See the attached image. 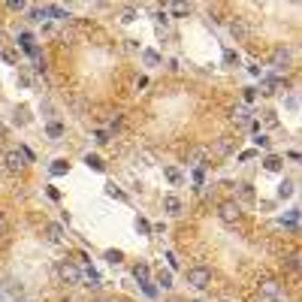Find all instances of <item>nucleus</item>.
<instances>
[{"instance_id":"obj_8","label":"nucleus","mask_w":302,"mask_h":302,"mask_svg":"<svg viewBox=\"0 0 302 302\" xmlns=\"http://www.w3.org/2000/svg\"><path fill=\"white\" fill-rule=\"evenodd\" d=\"M163 209H166L169 215H178V212H182V200H178V197H166V200H163Z\"/></svg>"},{"instance_id":"obj_1","label":"nucleus","mask_w":302,"mask_h":302,"mask_svg":"<svg viewBox=\"0 0 302 302\" xmlns=\"http://www.w3.org/2000/svg\"><path fill=\"white\" fill-rule=\"evenodd\" d=\"M27 160H30V151H27V148H12V151L3 154V166H6L9 172H24V169H27Z\"/></svg>"},{"instance_id":"obj_30","label":"nucleus","mask_w":302,"mask_h":302,"mask_svg":"<svg viewBox=\"0 0 302 302\" xmlns=\"http://www.w3.org/2000/svg\"><path fill=\"white\" fill-rule=\"evenodd\" d=\"M272 302H278V299H272Z\"/></svg>"},{"instance_id":"obj_25","label":"nucleus","mask_w":302,"mask_h":302,"mask_svg":"<svg viewBox=\"0 0 302 302\" xmlns=\"http://www.w3.org/2000/svg\"><path fill=\"white\" fill-rule=\"evenodd\" d=\"M136 230H139V233H151V224H148V221H142V218H139V221H136Z\"/></svg>"},{"instance_id":"obj_23","label":"nucleus","mask_w":302,"mask_h":302,"mask_svg":"<svg viewBox=\"0 0 302 302\" xmlns=\"http://www.w3.org/2000/svg\"><path fill=\"white\" fill-rule=\"evenodd\" d=\"M61 133H64V127H61V124H48V136H51V139H57Z\"/></svg>"},{"instance_id":"obj_3","label":"nucleus","mask_w":302,"mask_h":302,"mask_svg":"<svg viewBox=\"0 0 302 302\" xmlns=\"http://www.w3.org/2000/svg\"><path fill=\"white\" fill-rule=\"evenodd\" d=\"M218 218L227 224V227H236L242 221V206L239 203H221L218 206Z\"/></svg>"},{"instance_id":"obj_24","label":"nucleus","mask_w":302,"mask_h":302,"mask_svg":"<svg viewBox=\"0 0 302 302\" xmlns=\"http://www.w3.org/2000/svg\"><path fill=\"white\" fill-rule=\"evenodd\" d=\"M142 290H145V296H151V299L157 296V287H154L151 281H145V284H142Z\"/></svg>"},{"instance_id":"obj_19","label":"nucleus","mask_w":302,"mask_h":302,"mask_svg":"<svg viewBox=\"0 0 302 302\" xmlns=\"http://www.w3.org/2000/svg\"><path fill=\"white\" fill-rule=\"evenodd\" d=\"M85 163H88L91 169H97V172H103V160H100V157H94V154H88V160H85Z\"/></svg>"},{"instance_id":"obj_11","label":"nucleus","mask_w":302,"mask_h":302,"mask_svg":"<svg viewBox=\"0 0 302 302\" xmlns=\"http://www.w3.org/2000/svg\"><path fill=\"white\" fill-rule=\"evenodd\" d=\"M157 284H160L163 290H169V287H172V275H169L166 269H160V272H157Z\"/></svg>"},{"instance_id":"obj_29","label":"nucleus","mask_w":302,"mask_h":302,"mask_svg":"<svg viewBox=\"0 0 302 302\" xmlns=\"http://www.w3.org/2000/svg\"><path fill=\"white\" fill-rule=\"evenodd\" d=\"M194 302H209V299H194Z\"/></svg>"},{"instance_id":"obj_14","label":"nucleus","mask_w":302,"mask_h":302,"mask_svg":"<svg viewBox=\"0 0 302 302\" xmlns=\"http://www.w3.org/2000/svg\"><path fill=\"white\" fill-rule=\"evenodd\" d=\"M67 169H70V163H67V160H54V163H51V175H64Z\"/></svg>"},{"instance_id":"obj_28","label":"nucleus","mask_w":302,"mask_h":302,"mask_svg":"<svg viewBox=\"0 0 302 302\" xmlns=\"http://www.w3.org/2000/svg\"><path fill=\"white\" fill-rule=\"evenodd\" d=\"M254 142H257V145H260V148H269V139H266V136H257V139H254Z\"/></svg>"},{"instance_id":"obj_21","label":"nucleus","mask_w":302,"mask_h":302,"mask_svg":"<svg viewBox=\"0 0 302 302\" xmlns=\"http://www.w3.org/2000/svg\"><path fill=\"white\" fill-rule=\"evenodd\" d=\"M166 178H169L172 185H178V182H182V172H178L175 166H169V169H166Z\"/></svg>"},{"instance_id":"obj_10","label":"nucleus","mask_w":302,"mask_h":302,"mask_svg":"<svg viewBox=\"0 0 302 302\" xmlns=\"http://www.w3.org/2000/svg\"><path fill=\"white\" fill-rule=\"evenodd\" d=\"M278 88H281V79H266V82H263V94H266V97L278 94Z\"/></svg>"},{"instance_id":"obj_2","label":"nucleus","mask_w":302,"mask_h":302,"mask_svg":"<svg viewBox=\"0 0 302 302\" xmlns=\"http://www.w3.org/2000/svg\"><path fill=\"white\" fill-rule=\"evenodd\" d=\"M57 278H61L64 284H70V287L82 284V269H79V263H73V260H61V263H57Z\"/></svg>"},{"instance_id":"obj_17","label":"nucleus","mask_w":302,"mask_h":302,"mask_svg":"<svg viewBox=\"0 0 302 302\" xmlns=\"http://www.w3.org/2000/svg\"><path fill=\"white\" fill-rule=\"evenodd\" d=\"M230 148H233V142H230V139H227V136H224V139H221V142H218V145H215V154H227V151H230Z\"/></svg>"},{"instance_id":"obj_6","label":"nucleus","mask_w":302,"mask_h":302,"mask_svg":"<svg viewBox=\"0 0 302 302\" xmlns=\"http://www.w3.org/2000/svg\"><path fill=\"white\" fill-rule=\"evenodd\" d=\"M230 121H233L236 127H245V124H251V112H248L245 106H239V109L230 112Z\"/></svg>"},{"instance_id":"obj_9","label":"nucleus","mask_w":302,"mask_h":302,"mask_svg":"<svg viewBox=\"0 0 302 302\" xmlns=\"http://www.w3.org/2000/svg\"><path fill=\"white\" fill-rule=\"evenodd\" d=\"M230 30H233V36H239V39H245V36H248V33H251V30H248V24H245V21H233V24H230Z\"/></svg>"},{"instance_id":"obj_4","label":"nucleus","mask_w":302,"mask_h":302,"mask_svg":"<svg viewBox=\"0 0 302 302\" xmlns=\"http://www.w3.org/2000/svg\"><path fill=\"white\" fill-rule=\"evenodd\" d=\"M188 284L197 287V290H206V287L212 284V269H206V266H194V269H188Z\"/></svg>"},{"instance_id":"obj_12","label":"nucleus","mask_w":302,"mask_h":302,"mask_svg":"<svg viewBox=\"0 0 302 302\" xmlns=\"http://www.w3.org/2000/svg\"><path fill=\"white\" fill-rule=\"evenodd\" d=\"M263 166H266V169H269V172H278V169H281V157H275V154H269V157H266V163H263Z\"/></svg>"},{"instance_id":"obj_13","label":"nucleus","mask_w":302,"mask_h":302,"mask_svg":"<svg viewBox=\"0 0 302 302\" xmlns=\"http://www.w3.org/2000/svg\"><path fill=\"white\" fill-rule=\"evenodd\" d=\"M45 233H48V239H51V242H61V239H64V230H61L57 224H48V230H45Z\"/></svg>"},{"instance_id":"obj_5","label":"nucleus","mask_w":302,"mask_h":302,"mask_svg":"<svg viewBox=\"0 0 302 302\" xmlns=\"http://www.w3.org/2000/svg\"><path fill=\"white\" fill-rule=\"evenodd\" d=\"M287 64H290V48L278 45V48L272 51V67H275V70H281V67H287Z\"/></svg>"},{"instance_id":"obj_22","label":"nucleus","mask_w":302,"mask_h":302,"mask_svg":"<svg viewBox=\"0 0 302 302\" xmlns=\"http://www.w3.org/2000/svg\"><path fill=\"white\" fill-rule=\"evenodd\" d=\"M172 12H175V15H188L191 6H185V3H172Z\"/></svg>"},{"instance_id":"obj_16","label":"nucleus","mask_w":302,"mask_h":302,"mask_svg":"<svg viewBox=\"0 0 302 302\" xmlns=\"http://www.w3.org/2000/svg\"><path fill=\"white\" fill-rule=\"evenodd\" d=\"M142 57H145L148 67H157V64H160V54H157V51H142Z\"/></svg>"},{"instance_id":"obj_18","label":"nucleus","mask_w":302,"mask_h":302,"mask_svg":"<svg viewBox=\"0 0 302 302\" xmlns=\"http://www.w3.org/2000/svg\"><path fill=\"white\" fill-rule=\"evenodd\" d=\"M133 275H136V281H139V284H145V281H148V266H136V269H133Z\"/></svg>"},{"instance_id":"obj_26","label":"nucleus","mask_w":302,"mask_h":302,"mask_svg":"<svg viewBox=\"0 0 302 302\" xmlns=\"http://www.w3.org/2000/svg\"><path fill=\"white\" fill-rule=\"evenodd\" d=\"M106 260L109 263H121V251H106Z\"/></svg>"},{"instance_id":"obj_27","label":"nucleus","mask_w":302,"mask_h":302,"mask_svg":"<svg viewBox=\"0 0 302 302\" xmlns=\"http://www.w3.org/2000/svg\"><path fill=\"white\" fill-rule=\"evenodd\" d=\"M6 6H9V9H24V3H21V0H9Z\"/></svg>"},{"instance_id":"obj_7","label":"nucleus","mask_w":302,"mask_h":302,"mask_svg":"<svg viewBox=\"0 0 302 302\" xmlns=\"http://www.w3.org/2000/svg\"><path fill=\"white\" fill-rule=\"evenodd\" d=\"M278 293H281V284H278V281H272V278H269V281H263V284H260V296L275 299Z\"/></svg>"},{"instance_id":"obj_15","label":"nucleus","mask_w":302,"mask_h":302,"mask_svg":"<svg viewBox=\"0 0 302 302\" xmlns=\"http://www.w3.org/2000/svg\"><path fill=\"white\" fill-rule=\"evenodd\" d=\"M290 194H293V182H281V185H278V197H281V200H287Z\"/></svg>"},{"instance_id":"obj_20","label":"nucleus","mask_w":302,"mask_h":302,"mask_svg":"<svg viewBox=\"0 0 302 302\" xmlns=\"http://www.w3.org/2000/svg\"><path fill=\"white\" fill-rule=\"evenodd\" d=\"M45 15H48V6H42V9H30V18H33V21H42Z\"/></svg>"}]
</instances>
